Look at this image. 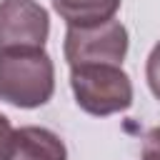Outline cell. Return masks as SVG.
<instances>
[{
    "mask_svg": "<svg viewBox=\"0 0 160 160\" xmlns=\"http://www.w3.org/2000/svg\"><path fill=\"white\" fill-rule=\"evenodd\" d=\"M55 92V65L42 48H0V100L40 108Z\"/></svg>",
    "mask_w": 160,
    "mask_h": 160,
    "instance_id": "1",
    "label": "cell"
},
{
    "mask_svg": "<svg viewBox=\"0 0 160 160\" xmlns=\"http://www.w3.org/2000/svg\"><path fill=\"white\" fill-rule=\"evenodd\" d=\"M70 88L78 108L95 118H108L132 105V82L128 72L112 62L70 68Z\"/></svg>",
    "mask_w": 160,
    "mask_h": 160,
    "instance_id": "2",
    "label": "cell"
},
{
    "mask_svg": "<svg viewBox=\"0 0 160 160\" xmlns=\"http://www.w3.org/2000/svg\"><path fill=\"white\" fill-rule=\"evenodd\" d=\"M128 30L120 20H105L95 25H70L65 32L62 52L70 68L92 65V62H112L122 65L128 55Z\"/></svg>",
    "mask_w": 160,
    "mask_h": 160,
    "instance_id": "3",
    "label": "cell"
},
{
    "mask_svg": "<svg viewBox=\"0 0 160 160\" xmlns=\"http://www.w3.org/2000/svg\"><path fill=\"white\" fill-rule=\"evenodd\" d=\"M48 10L35 0H0V48H45Z\"/></svg>",
    "mask_w": 160,
    "mask_h": 160,
    "instance_id": "4",
    "label": "cell"
},
{
    "mask_svg": "<svg viewBox=\"0 0 160 160\" xmlns=\"http://www.w3.org/2000/svg\"><path fill=\"white\" fill-rule=\"evenodd\" d=\"M10 160H68V150L52 130L40 125H25L15 130Z\"/></svg>",
    "mask_w": 160,
    "mask_h": 160,
    "instance_id": "5",
    "label": "cell"
},
{
    "mask_svg": "<svg viewBox=\"0 0 160 160\" xmlns=\"http://www.w3.org/2000/svg\"><path fill=\"white\" fill-rule=\"evenodd\" d=\"M122 0H52L55 12L70 25H95L112 20Z\"/></svg>",
    "mask_w": 160,
    "mask_h": 160,
    "instance_id": "6",
    "label": "cell"
},
{
    "mask_svg": "<svg viewBox=\"0 0 160 160\" xmlns=\"http://www.w3.org/2000/svg\"><path fill=\"white\" fill-rule=\"evenodd\" d=\"M145 78L150 85V92L160 100V42L150 50L148 55V65H145Z\"/></svg>",
    "mask_w": 160,
    "mask_h": 160,
    "instance_id": "7",
    "label": "cell"
},
{
    "mask_svg": "<svg viewBox=\"0 0 160 160\" xmlns=\"http://www.w3.org/2000/svg\"><path fill=\"white\" fill-rule=\"evenodd\" d=\"M12 142H15V128H12V122L0 112V160H10Z\"/></svg>",
    "mask_w": 160,
    "mask_h": 160,
    "instance_id": "8",
    "label": "cell"
},
{
    "mask_svg": "<svg viewBox=\"0 0 160 160\" xmlns=\"http://www.w3.org/2000/svg\"><path fill=\"white\" fill-rule=\"evenodd\" d=\"M142 160H160V125L152 128L142 140Z\"/></svg>",
    "mask_w": 160,
    "mask_h": 160,
    "instance_id": "9",
    "label": "cell"
}]
</instances>
